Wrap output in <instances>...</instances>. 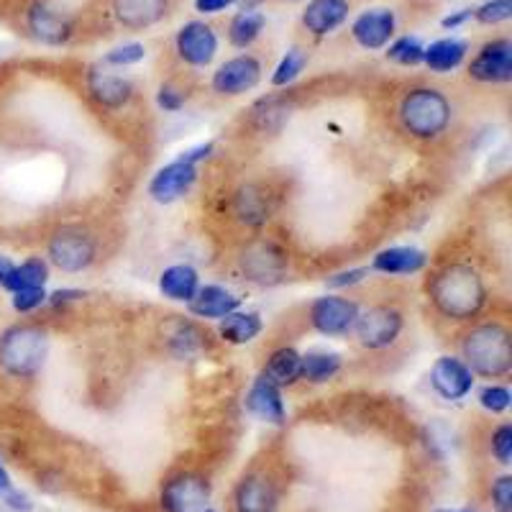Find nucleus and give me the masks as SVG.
<instances>
[{
  "mask_svg": "<svg viewBox=\"0 0 512 512\" xmlns=\"http://www.w3.org/2000/svg\"><path fill=\"white\" fill-rule=\"evenodd\" d=\"M428 300L441 318L472 323L487 308L489 290L482 272L474 264L448 262L431 274Z\"/></svg>",
  "mask_w": 512,
  "mask_h": 512,
  "instance_id": "1",
  "label": "nucleus"
},
{
  "mask_svg": "<svg viewBox=\"0 0 512 512\" xmlns=\"http://www.w3.org/2000/svg\"><path fill=\"white\" fill-rule=\"evenodd\" d=\"M461 361L474 377L505 379L512 372V336L500 320H482L461 333Z\"/></svg>",
  "mask_w": 512,
  "mask_h": 512,
  "instance_id": "2",
  "label": "nucleus"
},
{
  "mask_svg": "<svg viewBox=\"0 0 512 512\" xmlns=\"http://www.w3.org/2000/svg\"><path fill=\"white\" fill-rule=\"evenodd\" d=\"M49 356V333L36 323H16L0 333V369L13 379H34Z\"/></svg>",
  "mask_w": 512,
  "mask_h": 512,
  "instance_id": "3",
  "label": "nucleus"
},
{
  "mask_svg": "<svg viewBox=\"0 0 512 512\" xmlns=\"http://www.w3.org/2000/svg\"><path fill=\"white\" fill-rule=\"evenodd\" d=\"M397 118H400L405 134L418 141H433L448 131L454 108L441 90L413 88L402 95L400 105H397Z\"/></svg>",
  "mask_w": 512,
  "mask_h": 512,
  "instance_id": "4",
  "label": "nucleus"
},
{
  "mask_svg": "<svg viewBox=\"0 0 512 512\" xmlns=\"http://www.w3.org/2000/svg\"><path fill=\"white\" fill-rule=\"evenodd\" d=\"M239 272L256 287L282 285L290 272V254L280 241L269 236H254L239 251Z\"/></svg>",
  "mask_w": 512,
  "mask_h": 512,
  "instance_id": "5",
  "label": "nucleus"
},
{
  "mask_svg": "<svg viewBox=\"0 0 512 512\" xmlns=\"http://www.w3.org/2000/svg\"><path fill=\"white\" fill-rule=\"evenodd\" d=\"M98 259V239L95 233L77 223L59 226L47 241V262L64 274H80L90 269Z\"/></svg>",
  "mask_w": 512,
  "mask_h": 512,
  "instance_id": "6",
  "label": "nucleus"
},
{
  "mask_svg": "<svg viewBox=\"0 0 512 512\" xmlns=\"http://www.w3.org/2000/svg\"><path fill=\"white\" fill-rule=\"evenodd\" d=\"M402 331H405V313L392 303L369 305L367 310H359L356 315L354 333L361 349H392L400 341Z\"/></svg>",
  "mask_w": 512,
  "mask_h": 512,
  "instance_id": "7",
  "label": "nucleus"
},
{
  "mask_svg": "<svg viewBox=\"0 0 512 512\" xmlns=\"http://www.w3.org/2000/svg\"><path fill=\"white\" fill-rule=\"evenodd\" d=\"M210 482L198 472H177L159 489L162 512H203L210 502Z\"/></svg>",
  "mask_w": 512,
  "mask_h": 512,
  "instance_id": "8",
  "label": "nucleus"
},
{
  "mask_svg": "<svg viewBox=\"0 0 512 512\" xmlns=\"http://www.w3.org/2000/svg\"><path fill=\"white\" fill-rule=\"evenodd\" d=\"M359 310V303L344 295H320L310 303L308 318L313 331H318L320 336L341 338L354 331Z\"/></svg>",
  "mask_w": 512,
  "mask_h": 512,
  "instance_id": "9",
  "label": "nucleus"
},
{
  "mask_svg": "<svg viewBox=\"0 0 512 512\" xmlns=\"http://www.w3.org/2000/svg\"><path fill=\"white\" fill-rule=\"evenodd\" d=\"M262 62L254 54H239L231 57L213 72L210 88L223 98H239V95L251 93L262 82Z\"/></svg>",
  "mask_w": 512,
  "mask_h": 512,
  "instance_id": "10",
  "label": "nucleus"
},
{
  "mask_svg": "<svg viewBox=\"0 0 512 512\" xmlns=\"http://www.w3.org/2000/svg\"><path fill=\"white\" fill-rule=\"evenodd\" d=\"M280 487L264 472H249L236 482L231 495L233 512H277L280 510Z\"/></svg>",
  "mask_w": 512,
  "mask_h": 512,
  "instance_id": "11",
  "label": "nucleus"
},
{
  "mask_svg": "<svg viewBox=\"0 0 512 512\" xmlns=\"http://www.w3.org/2000/svg\"><path fill=\"white\" fill-rule=\"evenodd\" d=\"M469 77L482 85H507L512 82V41L492 39L472 57L466 67Z\"/></svg>",
  "mask_w": 512,
  "mask_h": 512,
  "instance_id": "12",
  "label": "nucleus"
},
{
  "mask_svg": "<svg viewBox=\"0 0 512 512\" xmlns=\"http://www.w3.org/2000/svg\"><path fill=\"white\" fill-rule=\"evenodd\" d=\"M428 379H431V390L446 402L466 400L474 390V372L461 361V356H438Z\"/></svg>",
  "mask_w": 512,
  "mask_h": 512,
  "instance_id": "13",
  "label": "nucleus"
},
{
  "mask_svg": "<svg viewBox=\"0 0 512 512\" xmlns=\"http://www.w3.org/2000/svg\"><path fill=\"white\" fill-rule=\"evenodd\" d=\"M26 26H29L31 36L47 47H64L75 34L72 18L54 8L47 0H34L26 11Z\"/></svg>",
  "mask_w": 512,
  "mask_h": 512,
  "instance_id": "14",
  "label": "nucleus"
},
{
  "mask_svg": "<svg viewBox=\"0 0 512 512\" xmlns=\"http://www.w3.org/2000/svg\"><path fill=\"white\" fill-rule=\"evenodd\" d=\"M175 49L177 57L182 59L190 67H208L218 54V34L213 31V26L205 24V21H187L185 26H180L175 36Z\"/></svg>",
  "mask_w": 512,
  "mask_h": 512,
  "instance_id": "15",
  "label": "nucleus"
},
{
  "mask_svg": "<svg viewBox=\"0 0 512 512\" xmlns=\"http://www.w3.org/2000/svg\"><path fill=\"white\" fill-rule=\"evenodd\" d=\"M195 182H198V167L175 159V162L157 169V175L149 180V198L159 205H172L185 198L187 192L195 187Z\"/></svg>",
  "mask_w": 512,
  "mask_h": 512,
  "instance_id": "16",
  "label": "nucleus"
},
{
  "mask_svg": "<svg viewBox=\"0 0 512 512\" xmlns=\"http://www.w3.org/2000/svg\"><path fill=\"white\" fill-rule=\"evenodd\" d=\"M397 31V16L390 8H369L359 13L351 24V36L361 49L367 52H382L387 49Z\"/></svg>",
  "mask_w": 512,
  "mask_h": 512,
  "instance_id": "17",
  "label": "nucleus"
},
{
  "mask_svg": "<svg viewBox=\"0 0 512 512\" xmlns=\"http://www.w3.org/2000/svg\"><path fill=\"white\" fill-rule=\"evenodd\" d=\"M88 93L105 111H121L134 100V82L111 72V67H93L88 72Z\"/></svg>",
  "mask_w": 512,
  "mask_h": 512,
  "instance_id": "18",
  "label": "nucleus"
},
{
  "mask_svg": "<svg viewBox=\"0 0 512 512\" xmlns=\"http://www.w3.org/2000/svg\"><path fill=\"white\" fill-rule=\"evenodd\" d=\"M246 413L254 415L256 420L262 423L274 425V428H282L287 423V408L285 400H282V390L274 387L269 379H264L262 374L251 382L249 392H246L244 400Z\"/></svg>",
  "mask_w": 512,
  "mask_h": 512,
  "instance_id": "19",
  "label": "nucleus"
},
{
  "mask_svg": "<svg viewBox=\"0 0 512 512\" xmlns=\"http://www.w3.org/2000/svg\"><path fill=\"white\" fill-rule=\"evenodd\" d=\"M428 267V254L418 246H390L374 254L372 272L387 274V277H408Z\"/></svg>",
  "mask_w": 512,
  "mask_h": 512,
  "instance_id": "20",
  "label": "nucleus"
},
{
  "mask_svg": "<svg viewBox=\"0 0 512 512\" xmlns=\"http://www.w3.org/2000/svg\"><path fill=\"white\" fill-rule=\"evenodd\" d=\"M169 0H113V16L128 31L152 29L167 16Z\"/></svg>",
  "mask_w": 512,
  "mask_h": 512,
  "instance_id": "21",
  "label": "nucleus"
},
{
  "mask_svg": "<svg viewBox=\"0 0 512 512\" xmlns=\"http://www.w3.org/2000/svg\"><path fill=\"white\" fill-rule=\"evenodd\" d=\"M239 308L241 297L223 285H200L195 297L187 303V310H190L192 318L203 320H221Z\"/></svg>",
  "mask_w": 512,
  "mask_h": 512,
  "instance_id": "22",
  "label": "nucleus"
},
{
  "mask_svg": "<svg viewBox=\"0 0 512 512\" xmlns=\"http://www.w3.org/2000/svg\"><path fill=\"white\" fill-rule=\"evenodd\" d=\"M349 11V0H310L300 21L313 36H328L346 24Z\"/></svg>",
  "mask_w": 512,
  "mask_h": 512,
  "instance_id": "23",
  "label": "nucleus"
},
{
  "mask_svg": "<svg viewBox=\"0 0 512 512\" xmlns=\"http://www.w3.org/2000/svg\"><path fill=\"white\" fill-rule=\"evenodd\" d=\"M233 213L244 226L259 228L269 221L272 213V195L264 190L262 185L249 182V185L239 187L236 198H233Z\"/></svg>",
  "mask_w": 512,
  "mask_h": 512,
  "instance_id": "24",
  "label": "nucleus"
},
{
  "mask_svg": "<svg viewBox=\"0 0 512 512\" xmlns=\"http://www.w3.org/2000/svg\"><path fill=\"white\" fill-rule=\"evenodd\" d=\"M200 290V272L192 264H172L159 274V292L172 303H190Z\"/></svg>",
  "mask_w": 512,
  "mask_h": 512,
  "instance_id": "25",
  "label": "nucleus"
},
{
  "mask_svg": "<svg viewBox=\"0 0 512 512\" xmlns=\"http://www.w3.org/2000/svg\"><path fill=\"white\" fill-rule=\"evenodd\" d=\"M466 57H469V44L456 36H446V39H438L425 47L423 64L436 75H446V72L459 70Z\"/></svg>",
  "mask_w": 512,
  "mask_h": 512,
  "instance_id": "26",
  "label": "nucleus"
},
{
  "mask_svg": "<svg viewBox=\"0 0 512 512\" xmlns=\"http://www.w3.org/2000/svg\"><path fill=\"white\" fill-rule=\"evenodd\" d=\"M264 331V320L256 310H233L218 320V336L231 346H246Z\"/></svg>",
  "mask_w": 512,
  "mask_h": 512,
  "instance_id": "27",
  "label": "nucleus"
},
{
  "mask_svg": "<svg viewBox=\"0 0 512 512\" xmlns=\"http://www.w3.org/2000/svg\"><path fill=\"white\" fill-rule=\"evenodd\" d=\"M300 367H303V354L292 346H280L269 354L262 377L269 379L274 387L287 390V387H295L300 382Z\"/></svg>",
  "mask_w": 512,
  "mask_h": 512,
  "instance_id": "28",
  "label": "nucleus"
},
{
  "mask_svg": "<svg viewBox=\"0 0 512 512\" xmlns=\"http://www.w3.org/2000/svg\"><path fill=\"white\" fill-rule=\"evenodd\" d=\"M164 338H167V349L172 351L180 359H190V356L200 354L205 349V333L198 323L192 320H172L167 328H164Z\"/></svg>",
  "mask_w": 512,
  "mask_h": 512,
  "instance_id": "29",
  "label": "nucleus"
},
{
  "mask_svg": "<svg viewBox=\"0 0 512 512\" xmlns=\"http://www.w3.org/2000/svg\"><path fill=\"white\" fill-rule=\"evenodd\" d=\"M344 367V359L336 351L310 349L303 354V367H300V379L310 384H328L338 377Z\"/></svg>",
  "mask_w": 512,
  "mask_h": 512,
  "instance_id": "30",
  "label": "nucleus"
},
{
  "mask_svg": "<svg viewBox=\"0 0 512 512\" xmlns=\"http://www.w3.org/2000/svg\"><path fill=\"white\" fill-rule=\"evenodd\" d=\"M49 272H52V267H49V262L44 259V256H29L26 262L13 267L11 277H8L3 290L18 292V290H26V287H47Z\"/></svg>",
  "mask_w": 512,
  "mask_h": 512,
  "instance_id": "31",
  "label": "nucleus"
},
{
  "mask_svg": "<svg viewBox=\"0 0 512 512\" xmlns=\"http://www.w3.org/2000/svg\"><path fill=\"white\" fill-rule=\"evenodd\" d=\"M267 18L262 11H239L228 24V41L236 49H249L262 36Z\"/></svg>",
  "mask_w": 512,
  "mask_h": 512,
  "instance_id": "32",
  "label": "nucleus"
},
{
  "mask_svg": "<svg viewBox=\"0 0 512 512\" xmlns=\"http://www.w3.org/2000/svg\"><path fill=\"white\" fill-rule=\"evenodd\" d=\"M305 67H308V52H305L303 47L287 49L285 57H282L280 62H277V67H274L272 85L274 88H287V85H292L297 77L303 75Z\"/></svg>",
  "mask_w": 512,
  "mask_h": 512,
  "instance_id": "33",
  "label": "nucleus"
},
{
  "mask_svg": "<svg viewBox=\"0 0 512 512\" xmlns=\"http://www.w3.org/2000/svg\"><path fill=\"white\" fill-rule=\"evenodd\" d=\"M287 111H290L287 98L269 95V98H262L254 105V123L262 131H274V128H280L287 121V116H290Z\"/></svg>",
  "mask_w": 512,
  "mask_h": 512,
  "instance_id": "34",
  "label": "nucleus"
},
{
  "mask_svg": "<svg viewBox=\"0 0 512 512\" xmlns=\"http://www.w3.org/2000/svg\"><path fill=\"white\" fill-rule=\"evenodd\" d=\"M423 54L425 44L418 36H400V39L387 44V59L400 64V67H418V64H423Z\"/></svg>",
  "mask_w": 512,
  "mask_h": 512,
  "instance_id": "35",
  "label": "nucleus"
},
{
  "mask_svg": "<svg viewBox=\"0 0 512 512\" xmlns=\"http://www.w3.org/2000/svg\"><path fill=\"white\" fill-rule=\"evenodd\" d=\"M479 405H482V410H487L489 415H502L510 410L512 405V392L507 384H484L482 390H479L477 395Z\"/></svg>",
  "mask_w": 512,
  "mask_h": 512,
  "instance_id": "36",
  "label": "nucleus"
},
{
  "mask_svg": "<svg viewBox=\"0 0 512 512\" xmlns=\"http://www.w3.org/2000/svg\"><path fill=\"white\" fill-rule=\"evenodd\" d=\"M144 57V44H139V41H128V44H121V47H113L111 52H105L103 64L105 67H116V70H121V67H134V64H139Z\"/></svg>",
  "mask_w": 512,
  "mask_h": 512,
  "instance_id": "37",
  "label": "nucleus"
},
{
  "mask_svg": "<svg viewBox=\"0 0 512 512\" xmlns=\"http://www.w3.org/2000/svg\"><path fill=\"white\" fill-rule=\"evenodd\" d=\"M512 18V0H487L479 8H474V21L482 26L505 24Z\"/></svg>",
  "mask_w": 512,
  "mask_h": 512,
  "instance_id": "38",
  "label": "nucleus"
},
{
  "mask_svg": "<svg viewBox=\"0 0 512 512\" xmlns=\"http://www.w3.org/2000/svg\"><path fill=\"white\" fill-rule=\"evenodd\" d=\"M489 451L500 466L512 464V425L500 423L489 436Z\"/></svg>",
  "mask_w": 512,
  "mask_h": 512,
  "instance_id": "39",
  "label": "nucleus"
},
{
  "mask_svg": "<svg viewBox=\"0 0 512 512\" xmlns=\"http://www.w3.org/2000/svg\"><path fill=\"white\" fill-rule=\"evenodd\" d=\"M47 287H26V290H18L11 292V305L16 313L21 315H29L34 310L44 308L47 305Z\"/></svg>",
  "mask_w": 512,
  "mask_h": 512,
  "instance_id": "40",
  "label": "nucleus"
},
{
  "mask_svg": "<svg viewBox=\"0 0 512 512\" xmlns=\"http://www.w3.org/2000/svg\"><path fill=\"white\" fill-rule=\"evenodd\" d=\"M489 502L495 512H512V474H500L489 484Z\"/></svg>",
  "mask_w": 512,
  "mask_h": 512,
  "instance_id": "41",
  "label": "nucleus"
},
{
  "mask_svg": "<svg viewBox=\"0 0 512 512\" xmlns=\"http://www.w3.org/2000/svg\"><path fill=\"white\" fill-rule=\"evenodd\" d=\"M369 272H372L369 267L341 269V272H336V274H331V277H328L326 285L331 287V290H349V287H356V285H361V282L367 280Z\"/></svg>",
  "mask_w": 512,
  "mask_h": 512,
  "instance_id": "42",
  "label": "nucleus"
},
{
  "mask_svg": "<svg viewBox=\"0 0 512 512\" xmlns=\"http://www.w3.org/2000/svg\"><path fill=\"white\" fill-rule=\"evenodd\" d=\"M187 95L182 93L177 85H172V82H164L162 88L157 90V105L162 108L164 113H177L182 111V105H185Z\"/></svg>",
  "mask_w": 512,
  "mask_h": 512,
  "instance_id": "43",
  "label": "nucleus"
},
{
  "mask_svg": "<svg viewBox=\"0 0 512 512\" xmlns=\"http://www.w3.org/2000/svg\"><path fill=\"white\" fill-rule=\"evenodd\" d=\"M0 500H3V505L8 507V510H13V512H29L31 507H34V502H31V497L29 495H24V492H21V489H8L6 495L0 497Z\"/></svg>",
  "mask_w": 512,
  "mask_h": 512,
  "instance_id": "44",
  "label": "nucleus"
},
{
  "mask_svg": "<svg viewBox=\"0 0 512 512\" xmlns=\"http://www.w3.org/2000/svg\"><path fill=\"white\" fill-rule=\"evenodd\" d=\"M474 18V8H461V11H454V13H448V16L441 18V26L446 31H456L461 29L464 24H469Z\"/></svg>",
  "mask_w": 512,
  "mask_h": 512,
  "instance_id": "45",
  "label": "nucleus"
},
{
  "mask_svg": "<svg viewBox=\"0 0 512 512\" xmlns=\"http://www.w3.org/2000/svg\"><path fill=\"white\" fill-rule=\"evenodd\" d=\"M210 154H213V144H200V146H192V149H185V152H182L177 159H182V162L195 164V167H198V164L203 162V159H208Z\"/></svg>",
  "mask_w": 512,
  "mask_h": 512,
  "instance_id": "46",
  "label": "nucleus"
},
{
  "mask_svg": "<svg viewBox=\"0 0 512 512\" xmlns=\"http://www.w3.org/2000/svg\"><path fill=\"white\" fill-rule=\"evenodd\" d=\"M233 6V0H195V11L203 16H216V13L226 11Z\"/></svg>",
  "mask_w": 512,
  "mask_h": 512,
  "instance_id": "47",
  "label": "nucleus"
},
{
  "mask_svg": "<svg viewBox=\"0 0 512 512\" xmlns=\"http://www.w3.org/2000/svg\"><path fill=\"white\" fill-rule=\"evenodd\" d=\"M80 297H85V292L82 290H57V292H49L47 303L52 305V308H59V305L75 303V300H80Z\"/></svg>",
  "mask_w": 512,
  "mask_h": 512,
  "instance_id": "48",
  "label": "nucleus"
},
{
  "mask_svg": "<svg viewBox=\"0 0 512 512\" xmlns=\"http://www.w3.org/2000/svg\"><path fill=\"white\" fill-rule=\"evenodd\" d=\"M13 267H16V262H13L11 256L0 254V287H6L8 277H11Z\"/></svg>",
  "mask_w": 512,
  "mask_h": 512,
  "instance_id": "49",
  "label": "nucleus"
},
{
  "mask_svg": "<svg viewBox=\"0 0 512 512\" xmlns=\"http://www.w3.org/2000/svg\"><path fill=\"white\" fill-rule=\"evenodd\" d=\"M8 489H13L11 474H8V469H6V464H3V459H0V497L6 495Z\"/></svg>",
  "mask_w": 512,
  "mask_h": 512,
  "instance_id": "50",
  "label": "nucleus"
},
{
  "mask_svg": "<svg viewBox=\"0 0 512 512\" xmlns=\"http://www.w3.org/2000/svg\"><path fill=\"white\" fill-rule=\"evenodd\" d=\"M267 0H233V6H239V11H259Z\"/></svg>",
  "mask_w": 512,
  "mask_h": 512,
  "instance_id": "51",
  "label": "nucleus"
},
{
  "mask_svg": "<svg viewBox=\"0 0 512 512\" xmlns=\"http://www.w3.org/2000/svg\"><path fill=\"white\" fill-rule=\"evenodd\" d=\"M436 512H482L477 507H438Z\"/></svg>",
  "mask_w": 512,
  "mask_h": 512,
  "instance_id": "52",
  "label": "nucleus"
},
{
  "mask_svg": "<svg viewBox=\"0 0 512 512\" xmlns=\"http://www.w3.org/2000/svg\"><path fill=\"white\" fill-rule=\"evenodd\" d=\"M203 512H218V510H216V507H210V505H208Z\"/></svg>",
  "mask_w": 512,
  "mask_h": 512,
  "instance_id": "53",
  "label": "nucleus"
}]
</instances>
